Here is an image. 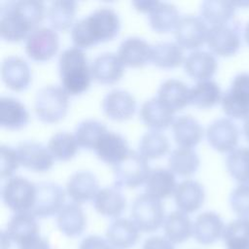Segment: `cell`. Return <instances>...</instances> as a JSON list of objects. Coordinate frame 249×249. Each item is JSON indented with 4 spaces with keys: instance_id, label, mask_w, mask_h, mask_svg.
Wrapping results in <instances>:
<instances>
[{
    "instance_id": "30bf717a",
    "label": "cell",
    "mask_w": 249,
    "mask_h": 249,
    "mask_svg": "<svg viewBox=\"0 0 249 249\" xmlns=\"http://www.w3.org/2000/svg\"><path fill=\"white\" fill-rule=\"evenodd\" d=\"M206 41L214 53L221 56L232 55L240 47L239 27L233 23L212 25Z\"/></svg>"
},
{
    "instance_id": "d4e9b609",
    "label": "cell",
    "mask_w": 249,
    "mask_h": 249,
    "mask_svg": "<svg viewBox=\"0 0 249 249\" xmlns=\"http://www.w3.org/2000/svg\"><path fill=\"white\" fill-rule=\"evenodd\" d=\"M5 233L18 246L25 240L40 234L39 225L30 212L16 213L10 219Z\"/></svg>"
},
{
    "instance_id": "8d00e7d4",
    "label": "cell",
    "mask_w": 249,
    "mask_h": 249,
    "mask_svg": "<svg viewBox=\"0 0 249 249\" xmlns=\"http://www.w3.org/2000/svg\"><path fill=\"white\" fill-rule=\"evenodd\" d=\"M179 14L175 5L167 2H159L149 12V21L152 28L158 32H166L175 27Z\"/></svg>"
},
{
    "instance_id": "e575fe53",
    "label": "cell",
    "mask_w": 249,
    "mask_h": 249,
    "mask_svg": "<svg viewBox=\"0 0 249 249\" xmlns=\"http://www.w3.org/2000/svg\"><path fill=\"white\" fill-rule=\"evenodd\" d=\"M222 99L219 85L212 80H202L190 89L189 103L200 108H209Z\"/></svg>"
},
{
    "instance_id": "f1b7e54d",
    "label": "cell",
    "mask_w": 249,
    "mask_h": 249,
    "mask_svg": "<svg viewBox=\"0 0 249 249\" xmlns=\"http://www.w3.org/2000/svg\"><path fill=\"white\" fill-rule=\"evenodd\" d=\"M165 238L172 244L183 243L193 234V224L189 216L180 211L169 213L163 223Z\"/></svg>"
},
{
    "instance_id": "f6af8a7d",
    "label": "cell",
    "mask_w": 249,
    "mask_h": 249,
    "mask_svg": "<svg viewBox=\"0 0 249 249\" xmlns=\"http://www.w3.org/2000/svg\"><path fill=\"white\" fill-rule=\"evenodd\" d=\"M230 204L239 218H249V184H240L231 191Z\"/></svg>"
},
{
    "instance_id": "603a6c76",
    "label": "cell",
    "mask_w": 249,
    "mask_h": 249,
    "mask_svg": "<svg viewBox=\"0 0 249 249\" xmlns=\"http://www.w3.org/2000/svg\"><path fill=\"white\" fill-rule=\"evenodd\" d=\"M152 47L144 39L136 36L122 41L118 49V56L125 65L138 67L151 59Z\"/></svg>"
},
{
    "instance_id": "52a82bcc",
    "label": "cell",
    "mask_w": 249,
    "mask_h": 249,
    "mask_svg": "<svg viewBox=\"0 0 249 249\" xmlns=\"http://www.w3.org/2000/svg\"><path fill=\"white\" fill-rule=\"evenodd\" d=\"M36 194V186L21 176L9 178L2 187V198L5 204L16 213L30 212Z\"/></svg>"
},
{
    "instance_id": "ffe728a7",
    "label": "cell",
    "mask_w": 249,
    "mask_h": 249,
    "mask_svg": "<svg viewBox=\"0 0 249 249\" xmlns=\"http://www.w3.org/2000/svg\"><path fill=\"white\" fill-rule=\"evenodd\" d=\"M96 177L89 171L80 170L73 173L67 180L66 192L73 201L82 203L94 198L98 192Z\"/></svg>"
},
{
    "instance_id": "7bdbcfd3",
    "label": "cell",
    "mask_w": 249,
    "mask_h": 249,
    "mask_svg": "<svg viewBox=\"0 0 249 249\" xmlns=\"http://www.w3.org/2000/svg\"><path fill=\"white\" fill-rule=\"evenodd\" d=\"M106 131V126L101 122L88 119L76 126L75 137L79 146L86 149H94L96 142Z\"/></svg>"
},
{
    "instance_id": "7dc6e473",
    "label": "cell",
    "mask_w": 249,
    "mask_h": 249,
    "mask_svg": "<svg viewBox=\"0 0 249 249\" xmlns=\"http://www.w3.org/2000/svg\"><path fill=\"white\" fill-rule=\"evenodd\" d=\"M79 249H117L109 244L107 239L98 235H89L83 239Z\"/></svg>"
},
{
    "instance_id": "816d5d0a",
    "label": "cell",
    "mask_w": 249,
    "mask_h": 249,
    "mask_svg": "<svg viewBox=\"0 0 249 249\" xmlns=\"http://www.w3.org/2000/svg\"><path fill=\"white\" fill-rule=\"evenodd\" d=\"M243 132L245 134V137L249 141V116L244 120V123H243Z\"/></svg>"
},
{
    "instance_id": "4fadbf2b",
    "label": "cell",
    "mask_w": 249,
    "mask_h": 249,
    "mask_svg": "<svg viewBox=\"0 0 249 249\" xmlns=\"http://www.w3.org/2000/svg\"><path fill=\"white\" fill-rule=\"evenodd\" d=\"M209 144L219 152H231L235 149L239 138L236 124L228 118L213 121L206 129Z\"/></svg>"
},
{
    "instance_id": "277c9868",
    "label": "cell",
    "mask_w": 249,
    "mask_h": 249,
    "mask_svg": "<svg viewBox=\"0 0 249 249\" xmlns=\"http://www.w3.org/2000/svg\"><path fill=\"white\" fill-rule=\"evenodd\" d=\"M68 107V93L57 85H48L35 95L34 109L44 122L53 123L64 117Z\"/></svg>"
},
{
    "instance_id": "f5cc1de1",
    "label": "cell",
    "mask_w": 249,
    "mask_h": 249,
    "mask_svg": "<svg viewBox=\"0 0 249 249\" xmlns=\"http://www.w3.org/2000/svg\"><path fill=\"white\" fill-rule=\"evenodd\" d=\"M244 38L246 43L249 45V22L246 24L245 29H244Z\"/></svg>"
},
{
    "instance_id": "7402d4cb",
    "label": "cell",
    "mask_w": 249,
    "mask_h": 249,
    "mask_svg": "<svg viewBox=\"0 0 249 249\" xmlns=\"http://www.w3.org/2000/svg\"><path fill=\"white\" fill-rule=\"evenodd\" d=\"M91 76L94 80L110 84L118 81L124 73V63L114 53H103L97 55L90 66Z\"/></svg>"
},
{
    "instance_id": "9c48e42d",
    "label": "cell",
    "mask_w": 249,
    "mask_h": 249,
    "mask_svg": "<svg viewBox=\"0 0 249 249\" xmlns=\"http://www.w3.org/2000/svg\"><path fill=\"white\" fill-rule=\"evenodd\" d=\"M35 186V200L30 213L40 218L58 214L63 207L64 190L58 184L49 181L39 182Z\"/></svg>"
},
{
    "instance_id": "3957f363",
    "label": "cell",
    "mask_w": 249,
    "mask_h": 249,
    "mask_svg": "<svg viewBox=\"0 0 249 249\" xmlns=\"http://www.w3.org/2000/svg\"><path fill=\"white\" fill-rule=\"evenodd\" d=\"M58 68L63 89L67 93L79 94L89 87L91 71L81 49L71 47L62 51L58 58Z\"/></svg>"
},
{
    "instance_id": "ab89813d",
    "label": "cell",
    "mask_w": 249,
    "mask_h": 249,
    "mask_svg": "<svg viewBox=\"0 0 249 249\" xmlns=\"http://www.w3.org/2000/svg\"><path fill=\"white\" fill-rule=\"evenodd\" d=\"M77 3L72 0H56L51 2L48 8V17L55 29H67L75 17Z\"/></svg>"
},
{
    "instance_id": "1f68e13d",
    "label": "cell",
    "mask_w": 249,
    "mask_h": 249,
    "mask_svg": "<svg viewBox=\"0 0 249 249\" xmlns=\"http://www.w3.org/2000/svg\"><path fill=\"white\" fill-rule=\"evenodd\" d=\"M190 89L177 79H167L160 86L158 97L174 111L185 107L189 103Z\"/></svg>"
},
{
    "instance_id": "8fae6325",
    "label": "cell",
    "mask_w": 249,
    "mask_h": 249,
    "mask_svg": "<svg viewBox=\"0 0 249 249\" xmlns=\"http://www.w3.org/2000/svg\"><path fill=\"white\" fill-rule=\"evenodd\" d=\"M58 49L57 33L46 26L32 30L25 41V52L34 60L44 61L51 58Z\"/></svg>"
},
{
    "instance_id": "ba28073f",
    "label": "cell",
    "mask_w": 249,
    "mask_h": 249,
    "mask_svg": "<svg viewBox=\"0 0 249 249\" xmlns=\"http://www.w3.org/2000/svg\"><path fill=\"white\" fill-rule=\"evenodd\" d=\"M224 112L233 119L249 116V73L236 75L221 99Z\"/></svg>"
},
{
    "instance_id": "74e56055",
    "label": "cell",
    "mask_w": 249,
    "mask_h": 249,
    "mask_svg": "<svg viewBox=\"0 0 249 249\" xmlns=\"http://www.w3.org/2000/svg\"><path fill=\"white\" fill-rule=\"evenodd\" d=\"M226 249H249V218H237L230 222L224 231Z\"/></svg>"
},
{
    "instance_id": "836d02e7",
    "label": "cell",
    "mask_w": 249,
    "mask_h": 249,
    "mask_svg": "<svg viewBox=\"0 0 249 249\" xmlns=\"http://www.w3.org/2000/svg\"><path fill=\"white\" fill-rule=\"evenodd\" d=\"M236 3L223 0H206L200 5V14L203 20L212 25L226 24L232 18Z\"/></svg>"
},
{
    "instance_id": "7c38bea8",
    "label": "cell",
    "mask_w": 249,
    "mask_h": 249,
    "mask_svg": "<svg viewBox=\"0 0 249 249\" xmlns=\"http://www.w3.org/2000/svg\"><path fill=\"white\" fill-rule=\"evenodd\" d=\"M208 30L209 28L201 18L186 15L179 18L174 35L179 46L186 49H196L206 41Z\"/></svg>"
},
{
    "instance_id": "e0dca14e",
    "label": "cell",
    "mask_w": 249,
    "mask_h": 249,
    "mask_svg": "<svg viewBox=\"0 0 249 249\" xmlns=\"http://www.w3.org/2000/svg\"><path fill=\"white\" fill-rule=\"evenodd\" d=\"M94 151L101 160L113 165L122 160L129 152L126 140L114 131L104 132L96 142Z\"/></svg>"
},
{
    "instance_id": "6da1fadb",
    "label": "cell",
    "mask_w": 249,
    "mask_h": 249,
    "mask_svg": "<svg viewBox=\"0 0 249 249\" xmlns=\"http://www.w3.org/2000/svg\"><path fill=\"white\" fill-rule=\"evenodd\" d=\"M0 15L1 37L8 41H19L43 20L45 5L38 0L4 2L0 6Z\"/></svg>"
},
{
    "instance_id": "44dd1931",
    "label": "cell",
    "mask_w": 249,
    "mask_h": 249,
    "mask_svg": "<svg viewBox=\"0 0 249 249\" xmlns=\"http://www.w3.org/2000/svg\"><path fill=\"white\" fill-rule=\"evenodd\" d=\"M1 75L4 83L15 90L27 88L30 82V69L24 59L17 55L4 58L1 65Z\"/></svg>"
},
{
    "instance_id": "d6a6232c",
    "label": "cell",
    "mask_w": 249,
    "mask_h": 249,
    "mask_svg": "<svg viewBox=\"0 0 249 249\" xmlns=\"http://www.w3.org/2000/svg\"><path fill=\"white\" fill-rule=\"evenodd\" d=\"M25 106L13 97H0V124L8 128H19L28 121Z\"/></svg>"
},
{
    "instance_id": "60d3db41",
    "label": "cell",
    "mask_w": 249,
    "mask_h": 249,
    "mask_svg": "<svg viewBox=\"0 0 249 249\" xmlns=\"http://www.w3.org/2000/svg\"><path fill=\"white\" fill-rule=\"evenodd\" d=\"M228 171L241 184H249V147L235 148L226 159Z\"/></svg>"
},
{
    "instance_id": "f546056e",
    "label": "cell",
    "mask_w": 249,
    "mask_h": 249,
    "mask_svg": "<svg viewBox=\"0 0 249 249\" xmlns=\"http://www.w3.org/2000/svg\"><path fill=\"white\" fill-rule=\"evenodd\" d=\"M95 210L104 216L118 217L125 208L126 202L123 194L114 187H106L99 190L94 198Z\"/></svg>"
},
{
    "instance_id": "d6986e66",
    "label": "cell",
    "mask_w": 249,
    "mask_h": 249,
    "mask_svg": "<svg viewBox=\"0 0 249 249\" xmlns=\"http://www.w3.org/2000/svg\"><path fill=\"white\" fill-rule=\"evenodd\" d=\"M134 97L126 90L112 89L102 100L104 113L113 120L128 119L135 111Z\"/></svg>"
},
{
    "instance_id": "b9f144b4",
    "label": "cell",
    "mask_w": 249,
    "mask_h": 249,
    "mask_svg": "<svg viewBox=\"0 0 249 249\" xmlns=\"http://www.w3.org/2000/svg\"><path fill=\"white\" fill-rule=\"evenodd\" d=\"M76 137L69 132L59 131L54 133L48 142V149L52 156L59 160L71 159L77 151Z\"/></svg>"
},
{
    "instance_id": "2e32d148",
    "label": "cell",
    "mask_w": 249,
    "mask_h": 249,
    "mask_svg": "<svg viewBox=\"0 0 249 249\" xmlns=\"http://www.w3.org/2000/svg\"><path fill=\"white\" fill-rule=\"evenodd\" d=\"M205 197L201 184L192 179H186L177 184L174 190L176 206L184 213H192L200 208Z\"/></svg>"
},
{
    "instance_id": "ee69618b",
    "label": "cell",
    "mask_w": 249,
    "mask_h": 249,
    "mask_svg": "<svg viewBox=\"0 0 249 249\" xmlns=\"http://www.w3.org/2000/svg\"><path fill=\"white\" fill-rule=\"evenodd\" d=\"M169 148L167 137L157 131L151 130L143 134L139 142V150L141 155L146 159H155L164 155Z\"/></svg>"
},
{
    "instance_id": "cb8c5ba5",
    "label": "cell",
    "mask_w": 249,
    "mask_h": 249,
    "mask_svg": "<svg viewBox=\"0 0 249 249\" xmlns=\"http://www.w3.org/2000/svg\"><path fill=\"white\" fill-rule=\"evenodd\" d=\"M174 110L159 97L146 100L140 108L142 121L150 127L161 129L167 127L173 121Z\"/></svg>"
},
{
    "instance_id": "7a4b0ae2",
    "label": "cell",
    "mask_w": 249,
    "mask_h": 249,
    "mask_svg": "<svg viewBox=\"0 0 249 249\" xmlns=\"http://www.w3.org/2000/svg\"><path fill=\"white\" fill-rule=\"evenodd\" d=\"M119 30L117 13L109 7H101L73 24L71 38L77 48H89L98 42L111 40Z\"/></svg>"
},
{
    "instance_id": "8992f818",
    "label": "cell",
    "mask_w": 249,
    "mask_h": 249,
    "mask_svg": "<svg viewBox=\"0 0 249 249\" xmlns=\"http://www.w3.org/2000/svg\"><path fill=\"white\" fill-rule=\"evenodd\" d=\"M131 218L139 231L152 232L164 223V208L160 199L148 195L137 196L131 206Z\"/></svg>"
},
{
    "instance_id": "5bb4252c",
    "label": "cell",
    "mask_w": 249,
    "mask_h": 249,
    "mask_svg": "<svg viewBox=\"0 0 249 249\" xmlns=\"http://www.w3.org/2000/svg\"><path fill=\"white\" fill-rule=\"evenodd\" d=\"M225 224L215 212L206 211L199 214L193 224V235L195 239L203 245H210L223 238Z\"/></svg>"
},
{
    "instance_id": "f35d334b",
    "label": "cell",
    "mask_w": 249,
    "mask_h": 249,
    "mask_svg": "<svg viewBox=\"0 0 249 249\" xmlns=\"http://www.w3.org/2000/svg\"><path fill=\"white\" fill-rule=\"evenodd\" d=\"M199 165V159L196 153L191 148L178 147L174 149L168 158V166L171 171L179 175H190Z\"/></svg>"
},
{
    "instance_id": "4dcf8cb0",
    "label": "cell",
    "mask_w": 249,
    "mask_h": 249,
    "mask_svg": "<svg viewBox=\"0 0 249 249\" xmlns=\"http://www.w3.org/2000/svg\"><path fill=\"white\" fill-rule=\"evenodd\" d=\"M176 186L173 172L169 169L159 167L151 169L146 180L145 191L146 194L160 199L168 197L174 193Z\"/></svg>"
},
{
    "instance_id": "d590c367",
    "label": "cell",
    "mask_w": 249,
    "mask_h": 249,
    "mask_svg": "<svg viewBox=\"0 0 249 249\" xmlns=\"http://www.w3.org/2000/svg\"><path fill=\"white\" fill-rule=\"evenodd\" d=\"M151 60L160 67H175L182 62L183 52L176 43L167 41L158 42L152 46Z\"/></svg>"
},
{
    "instance_id": "ac0fdd59",
    "label": "cell",
    "mask_w": 249,
    "mask_h": 249,
    "mask_svg": "<svg viewBox=\"0 0 249 249\" xmlns=\"http://www.w3.org/2000/svg\"><path fill=\"white\" fill-rule=\"evenodd\" d=\"M106 239L117 249H128L138 242L139 229L133 221L118 218L109 225Z\"/></svg>"
},
{
    "instance_id": "f907efd6",
    "label": "cell",
    "mask_w": 249,
    "mask_h": 249,
    "mask_svg": "<svg viewBox=\"0 0 249 249\" xmlns=\"http://www.w3.org/2000/svg\"><path fill=\"white\" fill-rule=\"evenodd\" d=\"M159 1H133L132 5L139 11L151 12Z\"/></svg>"
},
{
    "instance_id": "681fc988",
    "label": "cell",
    "mask_w": 249,
    "mask_h": 249,
    "mask_svg": "<svg viewBox=\"0 0 249 249\" xmlns=\"http://www.w3.org/2000/svg\"><path fill=\"white\" fill-rule=\"evenodd\" d=\"M142 249H174V246L165 237L151 236L145 240Z\"/></svg>"
},
{
    "instance_id": "4316f807",
    "label": "cell",
    "mask_w": 249,
    "mask_h": 249,
    "mask_svg": "<svg viewBox=\"0 0 249 249\" xmlns=\"http://www.w3.org/2000/svg\"><path fill=\"white\" fill-rule=\"evenodd\" d=\"M185 71L197 80H209L217 69L215 56L206 51H194L184 60Z\"/></svg>"
},
{
    "instance_id": "9a60e30c",
    "label": "cell",
    "mask_w": 249,
    "mask_h": 249,
    "mask_svg": "<svg viewBox=\"0 0 249 249\" xmlns=\"http://www.w3.org/2000/svg\"><path fill=\"white\" fill-rule=\"evenodd\" d=\"M19 162L36 171H46L53 165V156L43 144L34 141H23L17 147Z\"/></svg>"
},
{
    "instance_id": "83f0119b",
    "label": "cell",
    "mask_w": 249,
    "mask_h": 249,
    "mask_svg": "<svg viewBox=\"0 0 249 249\" xmlns=\"http://www.w3.org/2000/svg\"><path fill=\"white\" fill-rule=\"evenodd\" d=\"M172 130L176 143L187 148L196 145L203 134L202 126L191 115L179 116L172 124Z\"/></svg>"
},
{
    "instance_id": "c3c4849f",
    "label": "cell",
    "mask_w": 249,
    "mask_h": 249,
    "mask_svg": "<svg viewBox=\"0 0 249 249\" xmlns=\"http://www.w3.org/2000/svg\"><path fill=\"white\" fill-rule=\"evenodd\" d=\"M18 249H51L50 243L47 238L40 234L33 236L18 246Z\"/></svg>"
},
{
    "instance_id": "484cf974",
    "label": "cell",
    "mask_w": 249,
    "mask_h": 249,
    "mask_svg": "<svg viewBox=\"0 0 249 249\" xmlns=\"http://www.w3.org/2000/svg\"><path fill=\"white\" fill-rule=\"evenodd\" d=\"M59 231L69 237L82 234L86 227V216L78 203L70 202L61 208L56 217Z\"/></svg>"
},
{
    "instance_id": "5b68a950",
    "label": "cell",
    "mask_w": 249,
    "mask_h": 249,
    "mask_svg": "<svg viewBox=\"0 0 249 249\" xmlns=\"http://www.w3.org/2000/svg\"><path fill=\"white\" fill-rule=\"evenodd\" d=\"M150 171L147 159L135 151H129L122 160L113 165L115 185L119 188H135L147 180Z\"/></svg>"
},
{
    "instance_id": "bcb514c9",
    "label": "cell",
    "mask_w": 249,
    "mask_h": 249,
    "mask_svg": "<svg viewBox=\"0 0 249 249\" xmlns=\"http://www.w3.org/2000/svg\"><path fill=\"white\" fill-rule=\"evenodd\" d=\"M0 175L2 178L10 176L15 169L18 168L19 160L18 155L13 148L1 145L0 146Z\"/></svg>"
}]
</instances>
